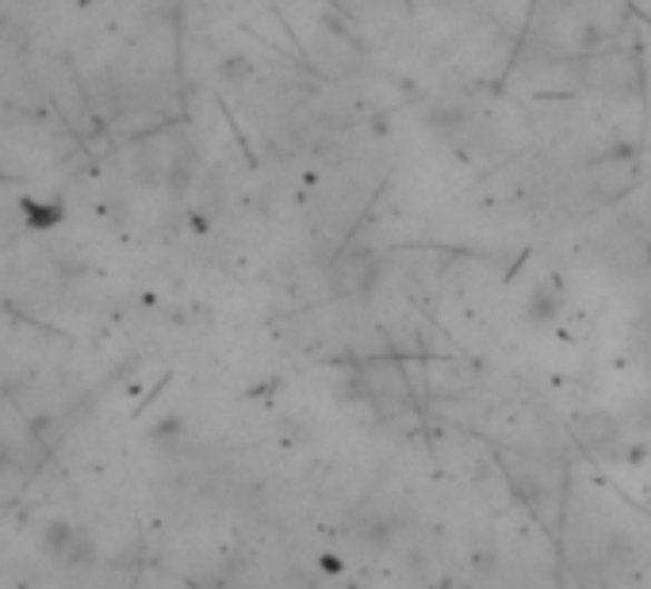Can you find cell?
I'll return each instance as SVG.
<instances>
[{"label": "cell", "instance_id": "6da1fadb", "mask_svg": "<svg viewBox=\"0 0 651 589\" xmlns=\"http://www.w3.org/2000/svg\"><path fill=\"white\" fill-rule=\"evenodd\" d=\"M571 432H575L579 448L594 459H613L621 448V426L605 410H586L579 418H571Z\"/></svg>", "mask_w": 651, "mask_h": 589}, {"label": "cell", "instance_id": "7a4b0ae2", "mask_svg": "<svg viewBox=\"0 0 651 589\" xmlns=\"http://www.w3.org/2000/svg\"><path fill=\"white\" fill-rule=\"evenodd\" d=\"M376 283V261L372 257H349L337 264V288L342 291H368Z\"/></svg>", "mask_w": 651, "mask_h": 589}, {"label": "cell", "instance_id": "3957f363", "mask_svg": "<svg viewBox=\"0 0 651 589\" xmlns=\"http://www.w3.org/2000/svg\"><path fill=\"white\" fill-rule=\"evenodd\" d=\"M23 211L31 214V227H47V222H58V214H62V207H39V211H34V203L28 199V203H23Z\"/></svg>", "mask_w": 651, "mask_h": 589}]
</instances>
